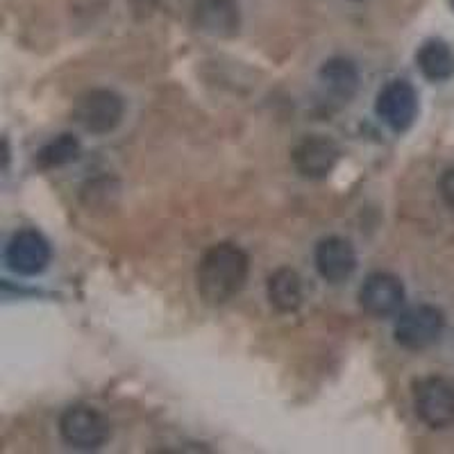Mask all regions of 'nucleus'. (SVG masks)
Listing matches in <instances>:
<instances>
[{"instance_id":"ddd939ff","label":"nucleus","mask_w":454,"mask_h":454,"mask_svg":"<svg viewBox=\"0 0 454 454\" xmlns=\"http://www.w3.org/2000/svg\"><path fill=\"white\" fill-rule=\"evenodd\" d=\"M416 64L429 82L454 78V51L441 39H429L416 52Z\"/></svg>"},{"instance_id":"2eb2a0df","label":"nucleus","mask_w":454,"mask_h":454,"mask_svg":"<svg viewBox=\"0 0 454 454\" xmlns=\"http://www.w3.org/2000/svg\"><path fill=\"white\" fill-rule=\"evenodd\" d=\"M82 153V145H80L78 137L73 135H59L57 139L48 141L39 153H36V166L43 170L59 168V166H67L71 161H75Z\"/></svg>"},{"instance_id":"7ed1b4c3","label":"nucleus","mask_w":454,"mask_h":454,"mask_svg":"<svg viewBox=\"0 0 454 454\" xmlns=\"http://www.w3.org/2000/svg\"><path fill=\"white\" fill-rule=\"evenodd\" d=\"M413 409L420 423L432 429L454 425V384L445 377H420L413 382Z\"/></svg>"},{"instance_id":"4468645a","label":"nucleus","mask_w":454,"mask_h":454,"mask_svg":"<svg viewBox=\"0 0 454 454\" xmlns=\"http://www.w3.org/2000/svg\"><path fill=\"white\" fill-rule=\"evenodd\" d=\"M320 82L340 100H350L359 89V71L346 57H332L320 67Z\"/></svg>"},{"instance_id":"39448f33","label":"nucleus","mask_w":454,"mask_h":454,"mask_svg":"<svg viewBox=\"0 0 454 454\" xmlns=\"http://www.w3.org/2000/svg\"><path fill=\"white\" fill-rule=\"evenodd\" d=\"M59 436L75 450H98L107 443L109 423L98 409L75 404L59 416Z\"/></svg>"},{"instance_id":"9d476101","label":"nucleus","mask_w":454,"mask_h":454,"mask_svg":"<svg viewBox=\"0 0 454 454\" xmlns=\"http://www.w3.org/2000/svg\"><path fill=\"white\" fill-rule=\"evenodd\" d=\"M314 263L318 275L330 284H340L352 278L356 270V253L348 239L332 237L320 239L314 253Z\"/></svg>"},{"instance_id":"20e7f679","label":"nucleus","mask_w":454,"mask_h":454,"mask_svg":"<svg viewBox=\"0 0 454 454\" xmlns=\"http://www.w3.org/2000/svg\"><path fill=\"white\" fill-rule=\"evenodd\" d=\"M443 330L445 316L439 307L416 305L397 316L393 336H395L397 346H403L404 350L420 352L432 348L441 339Z\"/></svg>"},{"instance_id":"0eeeda50","label":"nucleus","mask_w":454,"mask_h":454,"mask_svg":"<svg viewBox=\"0 0 454 454\" xmlns=\"http://www.w3.org/2000/svg\"><path fill=\"white\" fill-rule=\"evenodd\" d=\"M51 243L36 230H19L5 248L7 266L14 273L26 275V278L43 273L51 263Z\"/></svg>"},{"instance_id":"f257e3e1","label":"nucleus","mask_w":454,"mask_h":454,"mask_svg":"<svg viewBox=\"0 0 454 454\" xmlns=\"http://www.w3.org/2000/svg\"><path fill=\"white\" fill-rule=\"evenodd\" d=\"M250 257L237 243H216L202 254L196 269L198 295L207 305L218 307L241 294L248 282Z\"/></svg>"},{"instance_id":"f3484780","label":"nucleus","mask_w":454,"mask_h":454,"mask_svg":"<svg viewBox=\"0 0 454 454\" xmlns=\"http://www.w3.org/2000/svg\"><path fill=\"white\" fill-rule=\"evenodd\" d=\"M450 5H452V7H454V0H450Z\"/></svg>"},{"instance_id":"f8f14e48","label":"nucleus","mask_w":454,"mask_h":454,"mask_svg":"<svg viewBox=\"0 0 454 454\" xmlns=\"http://www.w3.org/2000/svg\"><path fill=\"white\" fill-rule=\"evenodd\" d=\"M270 307L279 314H294L302 305V279L294 269H278L266 282Z\"/></svg>"},{"instance_id":"1a4fd4ad","label":"nucleus","mask_w":454,"mask_h":454,"mask_svg":"<svg viewBox=\"0 0 454 454\" xmlns=\"http://www.w3.org/2000/svg\"><path fill=\"white\" fill-rule=\"evenodd\" d=\"M359 305L375 318H387L404 305V284L387 270H375L364 279L359 289Z\"/></svg>"},{"instance_id":"6e6552de","label":"nucleus","mask_w":454,"mask_h":454,"mask_svg":"<svg viewBox=\"0 0 454 454\" xmlns=\"http://www.w3.org/2000/svg\"><path fill=\"white\" fill-rule=\"evenodd\" d=\"M340 160V148L336 141L323 135L305 137L291 150L294 168L307 180H325Z\"/></svg>"},{"instance_id":"423d86ee","label":"nucleus","mask_w":454,"mask_h":454,"mask_svg":"<svg viewBox=\"0 0 454 454\" xmlns=\"http://www.w3.org/2000/svg\"><path fill=\"white\" fill-rule=\"evenodd\" d=\"M375 112L393 132H407L419 114V93L407 80H393L377 93Z\"/></svg>"},{"instance_id":"dca6fc26","label":"nucleus","mask_w":454,"mask_h":454,"mask_svg":"<svg viewBox=\"0 0 454 454\" xmlns=\"http://www.w3.org/2000/svg\"><path fill=\"white\" fill-rule=\"evenodd\" d=\"M439 193L450 212L454 214V168H448L439 180Z\"/></svg>"},{"instance_id":"f03ea898","label":"nucleus","mask_w":454,"mask_h":454,"mask_svg":"<svg viewBox=\"0 0 454 454\" xmlns=\"http://www.w3.org/2000/svg\"><path fill=\"white\" fill-rule=\"evenodd\" d=\"M125 116V103L112 89H87L80 93L73 107V119L91 135H109Z\"/></svg>"},{"instance_id":"9b49d317","label":"nucleus","mask_w":454,"mask_h":454,"mask_svg":"<svg viewBox=\"0 0 454 454\" xmlns=\"http://www.w3.org/2000/svg\"><path fill=\"white\" fill-rule=\"evenodd\" d=\"M193 23L198 30L218 39H230L241 26V12L237 0H196Z\"/></svg>"}]
</instances>
